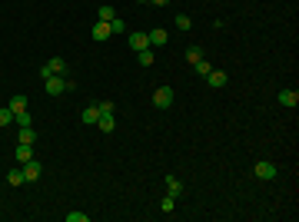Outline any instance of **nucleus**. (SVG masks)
<instances>
[{
	"label": "nucleus",
	"instance_id": "4468645a",
	"mask_svg": "<svg viewBox=\"0 0 299 222\" xmlns=\"http://www.w3.org/2000/svg\"><path fill=\"white\" fill-rule=\"evenodd\" d=\"M14 156H17L20 163H27V159H34V146H27V143H17V153H14Z\"/></svg>",
	"mask_w": 299,
	"mask_h": 222
},
{
	"label": "nucleus",
	"instance_id": "f257e3e1",
	"mask_svg": "<svg viewBox=\"0 0 299 222\" xmlns=\"http://www.w3.org/2000/svg\"><path fill=\"white\" fill-rule=\"evenodd\" d=\"M43 90L50 93V96H60V93L74 90V80H67V76H47V80H43Z\"/></svg>",
	"mask_w": 299,
	"mask_h": 222
},
{
	"label": "nucleus",
	"instance_id": "6e6552de",
	"mask_svg": "<svg viewBox=\"0 0 299 222\" xmlns=\"http://www.w3.org/2000/svg\"><path fill=\"white\" fill-rule=\"evenodd\" d=\"M206 83H209L213 90H220V86H226V83H229V76H226L223 70H209V76H206Z\"/></svg>",
	"mask_w": 299,
	"mask_h": 222
},
{
	"label": "nucleus",
	"instance_id": "dca6fc26",
	"mask_svg": "<svg viewBox=\"0 0 299 222\" xmlns=\"http://www.w3.org/2000/svg\"><path fill=\"white\" fill-rule=\"evenodd\" d=\"M167 192L173 196V199H176V196L183 192V186H180V179H176V176H167Z\"/></svg>",
	"mask_w": 299,
	"mask_h": 222
},
{
	"label": "nucleus",
	"instance_id": "5701e85b",
	"mask_svg": "<svg viewBox=\"0 0 299 222\" xmlns=\"http://www.w3.org/2000/svg\"><path fill=\"white\" fill-rule=\"evenodd\" d=\"M110 34H127V23H123L120 17H113L110 20Z\"/></svg>",
	"mask_w": 299,
	"mask_h": 222
},
{
	"label": "nucleus",
	"instance_id": "7ed1b4c3",
	"mask_svg": "<svg viewBox=\"0 0 299 222\" xmlns=\"http://www.w3.org/2000/svg\"><path fill=\"white\" fill-rule=\"evenodd\" d=\"M173 100H176V93L169 90V86H156V93H153V106L169 110V106H173Z\"/></svg>",
	"mask_w": 299,
	"mask_h": 222
},
{
	"label": "nucleus",
	"instance_id": "c85d7f7f",
	"mask_svg": "<svg viewBox=\"0 0 299 222\" xmlns=\"http://www.w3.org/2000/svg\"><path fill=\"white\" fill-rule=\"evenodd\" d=\"M150 3H153V7H167L169 0H150Z\"/></svg>",
	"mask_w": 299,
	"mask_h": 222
},
{
	"label": "nucleus",
	"instance_id": "a211bd4d",
	"mask_svg": "<svg viewBox=\"0 0 299 222\" xmlns=\"http://www.w3.org/2000/svg\"><path fill=\"white\" fill-rule=\"evenodd\" d=\"M7 183L10 186H23V169H10V172H7Z\"/></svg>",
	"mask_w": 299,
	"mask_h": 222
},
{
	"label": "nucleus",
	"instance_id": "ddd939ff",
	"mask_svg": "<svg viewBox=\"0 0 299 222\" xmlns=\"http://www.w3.org/2000/svg\"><path fill=\"white\" fill-rule=\"evenodd\" d=\"M7 106H10V113H23V110H27V96H20V93H17V96H10Z\"/></svg>",
	"mask_w": 299,
	"mask_h": 222
},
{
	"label": "nucleus",
	"instance_id": "1a4fd4ad",
	"mask_svg": "<svg viewBox=\"0 0 299 222\" xmlns=\"http://www.w3.org/2000/svg\"><path fill=\"white\" fill-rule=\"evenodd\" d=\"M256 176H260V179H266V183H269V179H276V166L262 159V163H256Z\"/></svg>",
	"mask_w": 299,
	"mask_h": 222
},
{
	"label": "nucleus",
	"instance_id": "6ab92c4d",
	"mask_svg": "<svg viewBox=\"0 0 299 222\" xmlns=\"http://www.w3.org/2000/svg\"><path fill=\"white\" fill-rule=\"evenodd\" d=\"M14 123V113H10V106H0V130L3 126H10Z\"/></svg>",
	"mask_w": 299,
	"mask_h": 222
},
{
	"label": "nucleus",
	"instance_id": "f03ea898",
	"mask_svg": "<svg viewBox=\"0 0 299 222\" xmlns=\"http://www.w3.org/2000/svg\"><path fill=\"white\" fill-rule=\"evenodd\" d=\"M40 76H43V80H47V76H67V60H63V56H54L50 63L40 67Z\"/></svg>",
	"mask_w": 299,
	"mask_h": 222
},
{
	"label": "nucleus",
	"instance_id": "2eb2a0df",
	"mask_svg": "<svg viewBox=\"0 0 299 222\" xmlns=\"http://www.w3.org/2000/svg\"><path fill=\"white\" fill-rule=\"evenodd\" d=\"M280 103H282V106H296V103H299V93L296 90H282L280 93Z\"/></svg>",
	"mask_w": 299,
	"mask_h": 222
},
{
	"label": "nucleus",
	"instance_id": "cd10ccee",
	"mask_svg": "<svg viewBox=\"0 0 299 222\" xmlns=\"http://www.w3.org/2000/svg\"><path fill=\"white\" fill-rule=\"evenodd\" d=\"M96 110H100V113H113L116 106H113V103H96Z\"/></svg>",
	"mask_w": 299,
	"mask_h": 222
},
{
	"label": "nucleus",
	"instance_id": "0eeeda50",
	"mask_svg": "<svg viewBox=\"0 0 299 222\" xmlns=\"http://www.w3.org/2000/svg\"><path fill=\"white\" fill-rule=\"evenodd\" d=\"M90 37H93L96 43H103V40H107V37H113V34H110V23H103V20H96V27H93V30H90Z\"/></svg>",
	"mask_w": 299,
	"mask_h": 222
},
{
	"label": "nucleus",
	"instance_id": "bb28decb",
	"mask_svg": "<svg viewBox=\"0 0 299 222\" xmlns=\"http://www.w3.org/2000/svg\"><path fill=\"white\" fill-rule=\"evenodd\" d=\"M173 205H176V199H173V196H167V199L160 203V209H163V212H173Z\"/></svg>",
	"mask_w": 299,
	"mask_h": 222
},
{
	"label": "nucleus",
	"instance_id": "c756f323",
	"mask_svg": "<svg viewBox=\"0 0 299 222\" xmlns=\"http://www.w3.org/2000/svg\"><path fill=\"white\" fill-rule=\"evenodd\" d=\"M140 3H150V0H140Z\"/></svg>",
	"mask_w": 299,
	"mask_h": 222
},
{
	"label": "nucleus",
	"instance_id": "423d86ee",
	"mask_svg": "<svg viewBox=\"0 0 299 222\" xmlns=\"http://www.w3.org/2000/svg\"><path fill=\"white\" fill-rule=\"evenodd\" d=\"M127 40H130V47L136 50V53H140V50H147V47H150V37L143 34V30H133V34H130Z\"/></svg>",
	"mask_w": 299,
	"mask_h": 222
},
{
	"label": "nucleus",
	"instance_id": "9d476101",
	"mask_svg": "<svg viewBox=\"0 0 299 222\" xmlns=\"http://www.w3.org/2000/svg\"><path fill=\"white\" fill-rule=\"evenodd\" d=\"M96 126H100V133H113V130H116V120H113V113H100Z\"/></svg>",
	"mask_w": 299,
	"mask_h": 222
},
{
	"label": "nucleus",
	"instance_id": "b1692460",
	"mask_svg": "<svg viewBox=\"0 0 299 222\" xmlns=\"http://www.w3.org/2000/svg\"><path fill=\"white\" fill-rule=\"evenodd\" d=\"M187 60H189V63L203 60V47H189V50H187Z\"/></svg>",
	"mask_w": 299,
	"mask_h": 222
},
{
	"label": "nucleus",
	"instance_id": "4be33fe9",
	"mask_svg": "<svg viewBox=\"0 0 299 222\" xmlns=\"http://www.w3.org/2000/svg\"><path fill=\"white\" fill-rule=\"evenodd\" d=\"M193 70H196L200 76H209V70H213V67L206 63V56H203V60H196V63H193Z\"/></svg>",
	"mask_w": 299,
	"mask_h": 222
},
{
	"label": "nucleus",
	"instance_id": "9b49d317",
	"mask_svg": "<svg viewBox=\"0 0 299 222\" xmlns=\"http://www.w3.org/2000/svg\"><path fill=\"white\" fill-rule=\"evenodd\" d=\"M80 120H83L87 126H96V120H100V110H96V103H93V106H87V110L80 113Z\"/></svg>",
	"mask_w": 299,
	"mask_h": 222
},
{
	"label": "nucleus",
	"instance_id": "39448f33",
	"mask_svg": "<svg viewBox=\"0 0 299 222\" xmlns=\"http://www.w3.org/2000/svg\"><path fill=\"white\" fill-rule=\"evenodd\" d=\"M147 37H150V47H153V50H160V47H167L169 34H167V30H163V27H153V30H150Z\"/></svg>",
	"mask_w": 299,
	"mask_h": 222
},
{
	"label": "nucleus",
	"instance_id": "aec40b11",
	"mask_svg": "<svg viewBox=\"0 0 299 222\" xmlns=\"http://www.w3.org/2000/svg\"><path fill=\"white\" fill-rule=\"evenodd\" d=\"M113 17H116V10H113L110 3H103V7H100V20H103V23H110Z\"/></svg>",
	"mask_w": 299,
	"mask_h": 222
},
{
	"label": "nucleus",
	"instance_id": "a878e982",
	"mask_svg": "<svg viewBox=\"0 0 299 222\" xmlns=\"http://www.w3.org/2000/svg\"><path fill=\"white\" fill-rule=\"evenodd\" d=\"M67 222H87V212H67Z\"/></svg>",
	"mask_w": 299,
	"mask_h": 222
},
{
	"label": "nucleus",
	"instance_id": "20e7f679",
	"mask_svg": "<svg viewBox=\"0 0 299 222\" xmlns=\"http://www.w3.org/2000/svg\"><path fill=\"white\" fill-rule=\"evenodd\" d=\"M20 169H23V183H37L40 176H43L40 159H27V163H20Z\"/></svg>",
	"mask_w": 299,
	"mask_h": 222
},
{
	"label": "nucleus",
	"instance_id": "393cba45",
	"mask_svg": "<svg viewBox=\"0 0 299 222\" xmlns=\"http://www.w3.org/2000/svg\"><path fill=\"white\" fill-rule=\"evenodd\" d=\"M14 123H17V126H30V113H27V110L14 113Z\"/></svg>",
	"mask_w": 299,
	"mask_h": 222
},
{
	"label": "nucleus",
	"instance_id": "412c9836",
	"mask_svg": "<svg viewBox=\"0 0 299 222\" xmlns=\"http://www.w3.org/2000/svg\"><path fill=\"white\" fill-rule=\"evenodd\" d=\"M176 27H180V30L187 34V30H193V20H189L187 14H176Z\"/></svg>",
	"mask_w": 299,
	"mask_h": 222
},
{
	"label": "nucleus",
	"instance_id": "f8f14e48",
	"mask_svg": "<svg viewBox=\"0 0 299 222\" xmlns=\"http://www.w3.org/2000/svg\"><path fill=\"white\" fill-rule=\"evenodd\" d=\"M17 139H20V143H27V146H34V143H37V133L30 130V126H20Z\"/></svg>",
	"mask_w": 299,
	"mask_h": 222
},
{
	"label": "nucleus",
	"instance_id": "f3484780",
	"mask_svg": "<svg viewBox=\"0 0 299 222\" xmlns=\"http://www.w3.org/2000/svg\"><path fill=\"white\" fill-rule=\"evenodd\" d=\"M140 67H150V63H153V60H156V50H153V47H147V50H140Z\"/></svg>",
	"mask_w": 299,
	"mask_h": 222
}]
</instances>
